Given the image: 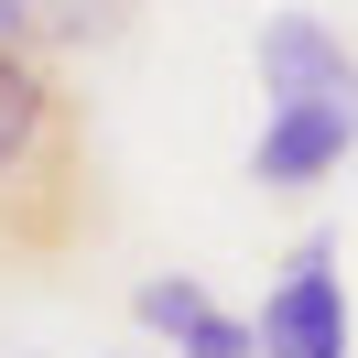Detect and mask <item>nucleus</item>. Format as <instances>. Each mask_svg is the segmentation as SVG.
<instances>
[{"label":"nucleus","mask_w":358,"mask_h":358,"mask_svg":"<svg viewBox=\"0 0 358 358\" xmlns=\"http://www.w3.org/2000/svg\"><path fill=\"white\" fill-rule=\"evenodd\" d=\"M250 326H261V358H348V282H336V239L326 228L293 239V261L271 271Z\"/></svg>","instance_id":"nucleus-2"},{"label":"nucleus","mask_w":358,"mask_h":358,"mask_svg":"<svg viewBox=\"0 0 358 358\" xmlns=\"http://www.w3.org/2000/svg\"><path fill=\"white\" fill-rule=\"evenodd\" d=\"M87 228V141L44 44H0V261H44Z\"/></svg>","instance_id":"nucleus-1"},{"label":"nucleus","mask_w":358,"mask_h":358,"mask_svg":"<svg viewBox=\"0 0 358 358\" xmlns=\"http://www.w3.org/2000/svg\"><path fill=\"white\" fill-rule=\"evenodd\" d=\"M0 44H33V11H22V0H0Z\"/></svg>","instance_id":"nucleus-7"},{"label":"nucleus","mask_w":358,"mask_h":358,"mask_svg":"<svg viewBox=\"0 0 358 358\" xmlns=\"http://www.w3.org/2000/svg\"><path fill=\"white\" fill-rule=\"evenodd\" d=\"M206 304H217V293H206L196 271H152V282L131 293V315H141V326H152V336H185V326H196Z\"/></svg>","instance_id":"nucleus-5"},{"label":"nucleus","mask_w":358,"mask_h":358,"mask_svg":"<svg viewBox=\"0 0 358 358\" xmlns=\"http://www.w3.org/2000/svg\"><path fill=\"white\" fill-rule=\"evenodd\" d=\"M174 358H261V326H239V315H217V304H206L196 326L174 336Z\"/></svg>","instance_id":"nucleus-6"},{"label":"nucleus","mask_w":358,"mask_h":358,"mask_svg":"<svg viewBox=\"0 0 358 358\" xmlns=\"http://www.w3.org/2000/svg\"><path fill=\"white\" fill-rule=\"evenodd\" d=\"M348 152H358V98H304V109H271V120H261V141H250V185L293 196V185L336 174Z\"/></svg>","instance_id":"nucleus-3"},{"label":"nucleus","mask_w":358,"mask_h":358,"mask_svg":"<svg viewBox=\"0 0 358 358\" xmlns=\"http://www.w3.org/2000/svg\"><path fill=\"white\" fill-rule=\"evenodd\" d=\"M261 98L304 109V98H358V55L336 44L315 11H271L261 22Z\"/></svg>","instance_id":"nucleus-4"}]
</instances>
